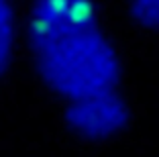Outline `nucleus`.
<instances>
[{
    "mask_svg": "<svg viewBox=\"0 0 159 157\" xmlns=\"http://www.w3.org/2000/svg\"><path fill=\"white\" fill-rule=\"evenodd\" d=\"M45 86L67 102L114 90L120 61L100 25L66 31L33 47Z\"/></svg>",
    "mask_w": 159,
    "mask_h": 157,
    "instance_id": "f257e3e1",
    "label": "nucleus"
},
{
    "mask_svg": "<svg viewBox=\"0 0 159 157\" xmlns=\"http://www.w3.org/2000/svg\"><path fill=\"white\" fill-rule=\"evenodd\" d=\"M66 120L75 135L88 141H104L118 135L129 122V108L114 90L71 100Z\"/></svg>",
    "mask_w": 159,
    "mask_h": 157,
    "instance_id": "f03ea898",
    "label": "nucleus"
},
{
    "mask_svg": "<svg viewBox=\"0 0 159 157\" xmlns=\"http://www.w3.org/2000/svg\"><path fill=\"white\" fill-rule=\"evenodd\" d=\"M96 23L92 0H33L27 14V41L33 49L55 35Z\"/></svg>",
    "mask_w": 159,
    "mask_h": 157,
    "instance_id": "7ed1b4c3",
    "label": "nucleus"
},
{
    "mask_svg": "<svg viewBox=\"0 0 159 157\" xmlns=\"http://www.w3.org/2000/svg\"><path fill=\"white\" fill-rule=\"evenodd\" d=\"M14 16L8 0H0V78L4 76L14 53Z\"/></svg>",
    "mask_w": 159,
    "mask_h": 157,
    "instance_id": "20e7f679",
    "label": "nucleus"
},
{
    "mask_svg": "<svg viewBox=\"0 0 159 157\" xmlns=\"http://www.w3.org/2000/svg\"><path fill=\"white\" fill-rule=\"evenodd\" d=\"M131 19L147 31H159V0H129Z\"/></svg>",
    "mask_w": 159,
    "mask_h": 157,
    "instance_id": "39448f33",
    "label": "nucleus"
}]
</instances>
